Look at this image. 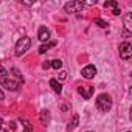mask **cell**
Listing matches in <instances>:
<instances>
[{"label":"cell","instance_id":"ffe728a7","mask_svg":"<svg viewBox=\"0 0 132 132\" xmlns=\"http://www.w3.org/2000/svg\"><path fill=\"white\" fill-rule=\"evenodd\" d=\"M50 67H51V65H50V61L42 62V69H45V70H47V69H50Z\"/></svg>","mask_w":132,"mask_h":132},{"label":"cell","instance_id":"9c48e42d","mask_svg":"<svg viewBox=\"0 0 132 132\" xmlns=\"http://www.w3.org/2000/svg\"><path fill=\"white\" fill-rule=\"evenodd\" d=\"M78 124H79V117L75 113V115L72 117V120L69 121V124H67V129H69V130H73V129H76V127H78Z\"/></svg>","mask_w":132,"mask_h":132},{"label":"cell","instance_id":"7a4b0ae2","mask_svg":"<svg viewBox=\"0 0 132 132\" xmlns=\"http://www.w3.org/2000/svg\"><path fill=\"white\" fill-rule=\"evenodd\" d=\"M30 47H31V39H30L28 36L20 37V39L17 40V44H16V50H14L16 56H22V54H25V53L30 50Z\"/></svg>","mask_w":132,"mask_h":132},{"label":"cell","instance_id":"e0dca14e","mask_svg":"<svg viewBox=\"0 0 132 132\" xmlns=\"http://www.w3.org/2000/svg\"><path fill=\"white\" fill-rule=\"evenodd\" d=\"M8 75V70L3 67V65H0V78H5Z\"/></svg>","mask_w":132,"mask_h":132},{"label":"cell","instance_id":"6da1fadb","mask_svg":"<svg viewBox=\"0 0 132 132\" xmlns=\"http://www.w3.org/2000/svg\"><path fill=\"white\" fill-rule=\"evenodd\" d=\"M96 109L100 112H109L112 109V98L107 93H101L96 96Z\"/></svg>","mask_w":132,"mask_h":132},{"label":"cell","instance_id":"ba28073f","mask_svg":"<svg viewBox=\"0 0 132 132\" xmlns=\"http://www.w3.org/2000/svg\"><path fill=\"white\" fill-rule=\"evenodd\" d=\"M37 39L40 40V42H48L50 40V30L47 28V27H40L39 28V31H37Z\"/></svg>","mask_w":132,"mask_h":132},{"label":"cell","instance_id":"52a82bcc","mask_svg":"<svg viewBox=\"0 0 132 132\" xmlns=\"http://www.w3.org/2000/svg\"><path fill=\"white\" fill-rule=\"evenodd\" d=\"M81 75H82L86 79H92V78H95V75H96V67H95V65H92V64H89V65H86V67L81 70Z\"/></svg>","mask_w":132,"mask_h":132},{"label":"cell","instance_id":"5bb4252c","mask_svg":"<svg viewBox=\"0 0 132 132\" xmlns=\"http://www.w3.org/2000/svg\"><path fill=\"white\" fill-rule=\"evenodd\" d=\"M104 8H118V3L113 0H109V2H104Z\"/></svg>","mask_w":132,"mask_h":132},{"label":"cell","instance_id":"2e32d148","mask_svg":"<svg viewBox=\"0 0 132 132\" xmlns=\"http://www.w3.org/2000/svg\"><path fill=\"white\" fill-rule=\"evenodd\" d=\"M95 23H96L98 27H101V28H107V22L103 20V19H95Z\"/></svg>","mask_w":132,"mask_h":132},{"label":"cell","instance_id":"d4e9b609","mask_svg":"<svg viewBox=\"0 0 132 132\" xmlns=\"http://www.w3.org/2000/svg\"><path fill=\"white\" fill-rule=\"evenodd\" d=\"M2 127H3V120L0 118V129H2Z\"/></svg>","mask_w":132,"mask_h":132},{"label":"cell","instance_id":"603a6c76","mask_svg":"<svg viewBox=\"0 0 132 132\" xmlns=\"http://www.w3.org/2000/svg\"><path fill=\"white\" fill-rule=\"evenodd\" d=\"M10 127H11L13 130H16V127H17V126H16V123H14V121H11V123H10Z\"/></svg>","mask_w":132,"mask_h":132},{"label":"cell","instance_id":"44dd1931","mask_svg":"<svg viewBox=\"0 0 132 132\" xmlns=\"http://www.w3.org/2000/svg\"><path fill=\"white\" fill-rule=\"evenodd\" d=\"M112 14H113V16H120V14H121L120 8H113V10H112Z\"/></svg>","mask_w":132,"mask_h":132},{"label":"cell","instance_id":"d6986e66","mask_svg":"<svg viewBox=\"0 0 132 132\" xmlns=\"http://www.w3.org/2000/svg\"><path fill=\"white\" fill-rule=\"evenodd\" d=\"M130 17H132V14L129 13V14L126 16V19H124V23H126V27H127V28H129V23H130Z\"/></svg>","mask_w":132,"mask_h":132},{"label":"cell","instance_id":"ac0fdd59","mask_svg":"<svg viewBox=\"0 0 132 132\" xmlns=\"http://www.w3.org/2000/svg\"><path fill=\"white\" fill-rule=\"evenodd\" d=\"M57 76H59V79H61V81H64L65 78H67V72H64V70H62V72H59V75H57Z\"/></svg>","mask_w":132,"mask_h":132},{"label":"cell","instance_id":"9a60e30c","mask_svg":"<svg viewBox=\"0 0 132 132\" xmlns=\"http://www.w3.org/2000/svg\"><path fill=\"white\" fill-rule=\"evenodd\" d=\"M20 121L23 123V127H25L23 132H31V123H30L28 120H20Z\"/></svg>","mask_w":132,"mask_h":132},{"label":"cell","instance_id":"484cf974","mask_svg":"<svg viewBox=\"0 0 132 132\" xmlns=\"http://www.w3.org/2000/svg\"><path fill=\"white\" fill-rule=\"evenodd\" d=\"M127 132H130V130H127Z\"/></svg>","mask_w":132,"mask_h":132},{"label":"cell","instance_id":"4316f807","mask_svg":"<svg viewBox=\"0 0 132 132\" xmlns=\"http://www.w3.org/2000/svg\"><path fill=\"white\" fill-rule=\"evenodd\" d=\"M89 132H90V130H89Z\"/></svg>","mask_w":132,"mask_h":132},{"label":"cell","instance_id":"30bf717a","mask_svg":"<svg viewBox=\"0 0 132 132\" xmlns=\"http://www.w3.org/2000/svg\"><path fill=\"white\" fill-rule=\"evenodd\" d=\"M40 121H42L44 126H48V123H50V112L48 110H42L40 112Z\"/></svg>","mask_w":132,"mask_h":132},{"label":"cell","instance_id":"4fadbf2b","mask_svg":"<svg viewBox=\"0 0 132 132\" xmlns=\"http://www.w3.org/2000/svg\"><path fill=\"white\" fill-rule=\"evenodd\" d=\"M50 65H51L54 70H59V69L62 67V61H59V59H53V61H50Z\"/></svg>","mask_w":132,"mask_h":132},{"label":"cell","instance_id":"5b68a950","mask_svg":"<svg viewBox=\"0 0 132 132\" xmlns=\"http://www.w3.org/2000/svg\"><path fill=\"white\" fill-rule=\"evenodd\" d=\"M95 92V87L93 86H79L78 87V93L84 98V100H90L92 95Z\"/></svg>","mask_w":132,"mask_h":132},{"label":"cell","instance_id":"cb8c5ba5","mask_svg":"<svg viewBox=\"0 0 132 132\" xmlns=\"http://www.w3.org/2000/svg\"><path fill=\"white\" fill-rule=\"evenodd\" d=\"M3 100H5V93L0 90V101H3Z\"/></svg>","mask_w":132,"mask_h":132},{"label":"cell","instance_id":"7c38bea8","mask_svg":"<svg viewBox=\"0 0 132 132\" xmlns=\"http://www.w3.org/2000/svg\"><path fill=\"white\" fill-rule=\"evenodd\" d=\"M50 86H51V89H53L56 93H61V92H62V86H61V82H57V79H51V81H50Z\"/></svg>","mask_w":132,"mask_h":132},{"label":"cell","instance_id":"3957f363","mask_svg":"<svg viewBox=\"0 0 132 132\" xmlns=\"http://www.w3.org/2000/svg\"><path fill=\"white\" fill-rule=\"evenodd\" d=\"M82 8H84V3L82 2H76V0H72V2H67L64 5L65 13H79Z\"/></svg>","mask_w":132,"mask_h":132},{"label":"cell","instance_id":"8fae6325","mask_svg":"<svg viewBox=\"0 0 132 132\" xmlns=\"http://www.w3.org/2000/svg\"><path fill=\"white\" fill-rule=\"evenodd\" d=\"M56 45V42L54 40H51V42H48V44H42L40 47H39V54H44L45 51H48V48L50 47H54Z\"/></svg>","mask_w":132,"mask_h":132},{"label":"cell","instance_id":"7402d4cb","mask_svg":"<svg viewBox=\"0 0 132 132\" xmlns=\"http://www.w3.org/2000/svg\"><path fill=\"white\" fill-rule=\"evenodd\" d=\"M129 36H130V31H129V30H124V31H123V37H124V39H127Z\"/></svg>","mask_w":132,"mask_h":132},{"label":"cell","instance_id":"8992f818","mask_svg":"<svg viewBox=\"0 0 132 132\" xmlns=\"http://www.w3.org/2000/svg\"><path fill=\"white\" fill-rule=\"evenodd\" d=\"M0 84H2L5 89H8V90H11V92H16V90H19V82H16V81H13V79H10V78H2L0 79Z\"/></svg>","mask_w":132,"mask_h":132},{"label":"cell","instance_id":"277c9868","mask_svg":"<svg viewBox=\"0 0 132 132\" xmlns=\"http://www.w3.org/2000/svg\"><path fill=\"white\" fill-rule=\"evenodd\" d=\"M132 56V45L129 42H123L120 44V57L124 61H129Z\"/></svg>","mask_w":132,"mask_h":132}]
</instances>
